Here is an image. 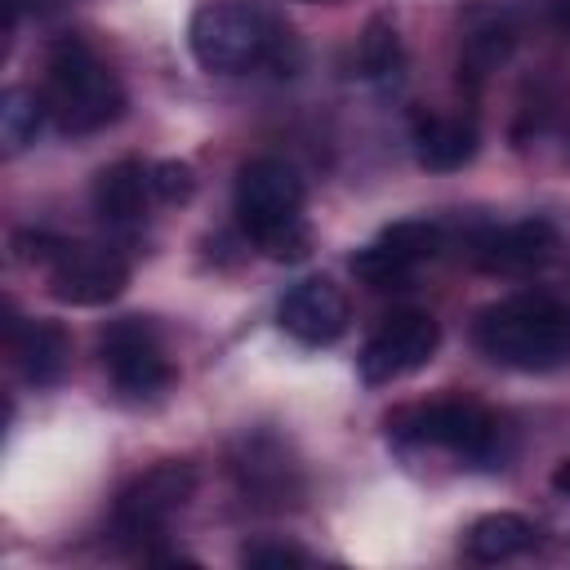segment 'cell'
Returning a JSON list of instances; mask_svg holds the SVG:
<instances>
[{
  "label": "cell",
  "mask_w": 570,
  "mask_h": 570,
  "mask_svg": "<svg viewBox=\"0 0 570 570\" xmlns=\"http://www.w3.org/2000/svg\"><path fill=\"white\" fill-rule=\"evenodd\" d=\"M472 343L485 361L521 374H552L570 365V303L552 294H512L490 303L476 325Z\"/></svg>",
  "instance_id": "obj_1"
},
{
  "label": "cell",
  "mask_w": 570,
  "mask_h": 570,
  "mask_svg": "<svg viewBox=\"0 0 570 570\" xmlns=\"http://www.w3.org/2000/svg\"><path fill=\"white\" fill-rule=\"evenodd\" d=\"M191 58L214 76H249L258 67H281L294 49L289 27H281L267 9L245 0H209L191 13L187 27Z\"/></svg>",
  "instance_id": "obj_2"
},
{
  "label": "cell",
  "mask_w": 570,
  "mask_h": 570,
  "mask_svg": "<svg viewBox=\"0 0 570 570\" xmlns=\"http://www.w3.org/2000/svg\"><path fill=\"white\" fill-rule=\"evenodd\" d=\"M40 98H45L49 120L62 134H98V129L116 125L125 111L120 76L80 36H62L49 45Z\"/></svg>",
  "instance_id": "obj_3"
},
{
  "label": "cell",
  "mask_w": 570,
  "mask_h": 570,
  "mask_svg": "<svg viewBox=\"0 0 570 570\" xmlns=\"http://www.w3.org/2000/svg\"><path fill=\"white\" fill-rule=\"evenodd\" d=\"M303 200V178L276 156H254L236 174V223L276 263H294L312 245Z\"/></svg>",
  "instance_id": "obj_4"
},
{
  "label": "cell",
  "mask_w": 570,
  "mask_h": 570,
  "mask_svg": "<svg viewBox=\"0 0 570 570\" xmlns=\"http://www.w3.org/2000/svg\"><path fill=\"white\" fill-rule=\"evenodd\" d=\"M387 436L410 441V445H436L468 468H503L512 454L508 423L468 396H441V401L410 405L387 419Z\"/></svg>",
  "instance_id": "obj_5"
},
{
  "label": "cell",
  "mask_w": 570,
  "mask_h": 570,
  "mask_svg": "<svg viewBox=\"0 0 570 570\" xmlns=\"http://www.w3.org/2000/svg\"><path fill=\"white\" fill-rule=\"evenodd\" d=\"M191 494H196V472H191V463L165 459V463L138 472V476L120 490V499H116V508H111V530H116V539L138 543V552H147V543L169 530V521L187 508Z\"/></svg>",
  "instance_id": "obj_6"
},
{
  "label": "cell",
  "mask_w": 570,
  "mask_h": 570,
  "mask_svg": "<svg viewBox=\"0 0 570 570\" xmlns=\"http://www.w3.org/2000/svg\"><path fill=\"white\" fill-rule=\"evenodd\" d=\"M98 356L107 379L125 392V396H156L174 383V365L165 356V343L156 334V325L147 316H120L102 330L98 338Z\"/></svg>",
  "instance_id": "obj_7"
},
{
  "label": "cell",
  "mask_w": 570,
  "mask_h": 570,
  "mask_svg": "<svg viewBox=\"0 0 570 570\" xmlns=\"http://www.w3.org/2000/svg\"><path fill=\"white\" fill-rule=\"evenodd\" d=\"M40 267L49 276V294L71 307H102L129 285V263L111 245L58 240Z\"/></svg>",
  "instance_id": "obj_8"
},
{
  "label": "cell",
  "mask_w": 570,
  "mask_h": 570,
  "mask_svg": "<svg viewBox=\"0 0 570 570\" xmlns=\"http://www.w3.org/2000/svg\"><path fill=\"white\" fill-rule=\"evenodd\" d=\"M441 343V325L432 312H419V307H405V312H392L361 347L356 356V370L365 383H392V379H405L414 370H423L432 361Z\"/></svg>",
  "instance_id": "obj_9"
},
{
  "label": "cell",
  "mask_w": 570,
  "mask_h": 570,
  "mask_svg": "<svg viewBox=\"0 0 570 570\" xmlns=\"http://www.w3.org/2000/svg\"><path fill=\"white\" fill-rule=\"evenodd\" d=\"M232 476L236 490L245 494L249 508L263 512H285L303 499V472L289 459L285 441L272 432H245L236 454H232Z\"/></svg>",
  "instance_id": "obj_10"
},
{
  "label": "cell",
  "mask_w": 570,
  "mask_h": 570,
  "mask_svg": "<svg viewBox=\"0 0 570 570\" xmlns=\"http://www.w3.org/2000/svg\"><path fill=\"white\" fill-rule=\"evenodd\" d=\"M436 249H441V223L401 218L352 254V272L370 289H401L428 258H436Z\"/></svg>",
  "instance_id": "obj_11"
},
{
  "label": "cell",
  "mask_w": 570,
  "mask_h": 570,
  "mask_svg": "<svg viewBox=\"0 0 570 570\" xmlns=\"http://www.w3.org/2000/svg\"><path fill=\"white\" fill-rule=\"evenodd\" d=\"M557 254V227L548 218H517L499 227H481L468 240V258L494 276H530Z\"/></svg>",
  "instance_id": "obj_12"
},
{
  "label": "cell",
  "mask_w": 570,
  "mask_h": 570,
  "mask_svg": "<svg viewBox=\"0 0 570 570\" xmlns=\"http://www.w3.org/2000/svg\"><path fill=\"white\" fill-rule=\"evenodd\" d=\"M276 325L303 347H330L347 330V298L334 281L307 276V281L289 285L285 298L276 303Z\"/></svg>",
  "instance_id": "obj_13"
},
{
  "label": "cell",
  "mask_w": 570,
  "mask_h": 570,
  "mask_svg": "<svg viewBox=\"0 0 570 570\" xmlns=\"http://www.w3.org/2000/svg\"><path fill=\"white\" fill-rule=\"evenodd\" d=\"M89 200H94V214L107 227H116V232L142 227L147 205L156 200V191H151V165H142V160H116V165L98 169Z\"/></svg>",
  "instance_id": "obj_14"
},
{
  "label": "cell",
  "mask_w": 570,
  "mask_h": 570,
  "mask_svg": "<svg viewBox=\"0 0 570 570\" xmlns=\"http://www.w3.org/2000/svg\"><path fill=\"white\" fill-rule=\"evenodd\" d=\"M9 356L18 365V374L31 387H53L67 374L71 361V338L58 321H27V316H9Z\"/></svg>",
  "instance_id": "obj_15"
},
{
  "label": "cell",
  "mask_w": 570,
  "mask_h": 570,
  "mask_svg": "<svg viewBox=\"0 0 570 570\" xmlns=\"http://www.w3.org/2000/svg\"><path fill=\"white\" fill-rule=\"evenodd\" d=\"M476 142L481 134L468 111H436L414 120V160L423 169H436V174L463 169L476 156Z\"/></svg>",
  "instance_id": "obj_16"
},
{
  "label": "cell",
  "mask_w": 570,
  "mask_h": 570,
  "mask_svg": "<svg viewBox=\"0 0 570 570\" xmlns=\"http://www.w3.org/2000/svg\"><path fill=\"white\" fill-rule=\"evenodd\" d=\"M512 45H517V27H512L508 13H499V9L472 13L468 27H463V40H459V76L481 85L494 67L508 62Z\"/></svg>",
  "instance_id": "obj_17"
},
{
  "label": "cell",
  "mask_w": 570,
  "mask_h": 570,
  "mask_svg": "<svg viewBox=\"0 0 570 570\" xmlns=\"http://www.w3.org/2000/svg\"><path fill=\"white\" fill-rule=\"evenodd\" d=\"M530 548H539V525L521 512H485L481 521L468 525V539H463V552L481 566L525 557Z\"/></svg>",
  "instance_id": "obj_18"
},
{
  "label": "cell",
  "mask_w": 570,
  "mask_h": 570,
  "mask_svg": "<svg viewBox=\"0 0 570 570\" xmlns=\"http://www.w3.org/2000/svg\"><path fill=\"white\" fill-rule=\"evenodd\" d=\"M45 120H49V111H45V98L36 89H4V98H0V138H4L9 156L31 147Z\"/></svg>",
  "instance_id": "obj_19"
},
{
  "label": "cell",
  "mask_w": 570,
  "mask_h": 570,
  "mask_svg": "<svg viewBox=\"0 0 570 570\" xmlns=\"http://www.w3.org/2000/svg\"><path fill=\"white\" fill-rule=\"evenodd\" d=\"M401 62H405V53H401L396 27H392L387 18H370V27H365V36H361V45H356V67H361V76H365V80H387V76L401 71Z\"/></svg>",
  "instance_id": "obj_20"
},
{
  "label": "cell",
  "mask_w": 570,
  "mask_h": 570,
  "mask_svg": "<svg viewBox=\"0 0 570 570\" xmlns=\"http://www.w3.org/2000/svg\"><path fill=\"white\" fill-rule=\"evenodd\" d=\"M151 191L160 205H183L196 191V169L187 160H156L151 165Z\"/></svg>",
  "instance_id": "obj_21"
},
{
  "label": "cell",
  "mask_w": 570,
  "mask_h": 570,
  "mask_svg": "<svg viewBox=\"0 0 570 570\" xmlns=\"http://www.w3.org/2000/svg\"><path fill=\"white\" fill-rule=\"evenodd\" d=\"M240 561L245 566H254V570H276V566H307L312 557L303 552V548H294V543H245L240 548Z\"/></svg>",
  "instance_id": "obj_22"
},
{
  "label": "cell",
  "mask_w": 570,
  "mask_h": 570,
  "mask_svg": "<svg viewBox=\"0 0 570 570\" xmlns=\"http://www.w3.org/2000/svg\"><path fill=\"white\" fill-rule=\"evenodd\" d=\"M552 22H557V31L570 40V0H552Z\"/></svg>",
  "instance_id": "obj_23"
},
{
  "label": "cell",
  "mask_w": 570,
  "mask_h": 570,
  "mask_svg": "<svg viewBox=\"0 0 570 570\" xmlns=\"http://www.w3.org/2000/svg\"><path fill=\"white\" fill-rule=\"evenodd\" d=\"M18 4H27V9H36V13H53V9H62L67 0H18Z\"/></svg>",
  "instance_id": "obj_24"
},
{
  "label": "cell",
  "mask_w": 570,
  "mask_h": 570,
  "mask_svg": "<svg viewBox=\"0 0 570 570\" xmlns=\"http://www.w3.org/2000/svg\"><path fill=\"white\" fill-rule=\"evenodd\" d=\"M552 485H557V490H561V494H566V490H570V459H566V463H561V468H557V472H552Z\"/></svg>",
  "instance_id": "obj_25"
},
{
  "label": "cell",
  "mask_w": 570,
  "mask_h": 570,
  "mask_svg": "<svg viewBox=\"0 0 570 570\" xmlns=\"http://www.w3.org/2000/svg\"><path fill=\"white\" fill-rule=\"evenodd\" d=\"M566 160H570V129H566Z\"/></svg>",
  "instance_id": "obj_26"
},
{
  "label": "cell",
  "mask_w": 570,
  "mask_h": 570,
  "mask_svg": "<svg viewBox=\"0 0 570 570\" xmlns=\"http://www.w3.org/2000/svg\"><path fill=\"white\" fill-rule=\"evenodd\" d=\"M312 4H330V0H312Z\"/></svg>",
  "instance_id": "obj_27"
}]
</instances>
